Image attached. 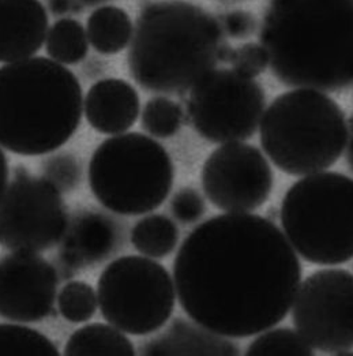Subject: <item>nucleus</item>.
<instances>
[{
    "mask_svg": "<svg viewBox=\"0 0 353 356\" xmlns=\"http://www.w3.org/2000/svg\"><path fill=\"white\" fill-rule=\"evenodd\" d=\"M86 33L95 51L101 55H116L130 45L134 24L126 10L101 6L89 15Z\"/></svg>",
    "mask_w": 353,
    "mask_h": 356,
    "instance_id": "nucleus-18",
    "label": "nucleus"
},
{
    "mask_svg": "<svg viewBox=\"0 0 353 356\" xmlns=\"http://www.w3.org/2000/svg\"><path fill=\"white\" fill-rule=\"evenodd\" d=\"M48 10L55 17H65L72 13H81L83 7L76 0H48Z\"/></svg>",
    "mask_w": 353,
    "mask_h": 356,
    "instance_id": "nucleus-30",
    "label": "nucleus"
},
{
    "mask_svg": "<svg viewBox=\"0 0 353 356\" xmlns=\"http://www.w3.org/2000/svg\"><path fill=\"white\" fill-rule=\"evenodd\" d=\"M65 355H136L133 341L110 323H90L76 329L65 346Z\"/></svg>",
    "mask_w": 353,
    "mask_h": 356,
    "instance_id": "nucleus-19",
    "label": "nucleus"
},
{
    "mask_svg": "<svg viewBox=\"0 0 353 356\" xmlns=\"http://www.w3.org/2000/svg\"><path fill=\"white\" fill-rule=\"evenodd\" d=\"M44 44L48 56L65 66L81 63L88 56L90 45L83 25L66 17L48 29Z\"/></svg>",
    "mask_w": 353,
    "mask_h": 356,
    "instance_id": "nucleus-21",
    "label": "nucleus"
},
{
    "mask_svg": "<svg viewBox=\"0 0 353 356\" xmlns=\"http://www.w3.org/2000/svg\"><path fill=\"white\" fill-rule=\"evenodd\" d=\"M170 209L179 222L190 225L204 217L206 205L198 190L192 187H183L174 194Z\"/></svg>",
    "mask_w": 353,
    "mask_h": 356,
    "instance_id": "nucleus-28",
    "label": "nucleus"
},
{
    "mask_svg": "<svg viewBox=\"0 0 353 356\" xmlns=\"http://www.w3.org/2000/svg\"><path fill=\"white\" fill-rule=\"evenodd\" d=\"M82 86L65 65L32 56L0 67V146L14 154L44 156L76 133Z\"/></svg>",
    "mask_w": 353,
    "mask_h": 356,
    "instance_id": "nucleus-4",
    "label": "nucleus"
},
{
    "mask_svg": "<svg viewBox=\"0 0 353 356\" xmlns=\"http://www.w3.org/2000/svg\"><path fill=\"white\" fill-rule=\"evenodd\" d=\"M97 296L103 318L131 336L161 329L174 314L177 299L167 268L141 255L109 262L99 277Z\"/></svg>",
    "mask_w": 353,
    "mask_h": 356,
    "instance_id": "nucleus-8",
    "label": "nucleus"
},
{
    "mask_svg": "<svg viewBox=\"0 0 353 356\" xmlns=\"http://www.w3.org/2000/svg\"><path fill=\"white\" fill-rule=\"evenodd\" d=\"M231 45L218 18L186 0L146 4L134 24L127 67L143 90L184 95L227 63Z\"/></svg>",
    "mask_w": 353,
    "mask_h": 356,
    "instance_id": "nucleus-3",
    "label": "nucleus"
},
{
    "mask_svg": "<svg viewBox=\"0 0 353 356\" xmlns=\"http://www.w3.org/2000/svg\"><path fill=\"white\" fill-rule=\"evenodd\" d=\"M76 1L85 8V7H96V6H100V4L106 3V1H109V0H76Z\"/></svg>",
    "mask_w": 353,
    "mask_h": 356,
    "instance_id": "nucleus-33",
    "label": "nucleus"
},
{
    "mask_svg": "<svg viewBox=\"0 0 353 356\" xmlns=\"http://www.w3.org/2000/svg\"><path fill=\"white\" fill-rule=\"evenodd\" d=\"M124 227L116 218L97 211H82L69 221L59 250V277L99 265L122 250Z\"/></svg>",
    "mask_w": 353,
    "mask_h": 356,
    "instance_id": "nucleus-14",
    "label": "nucleus"
},
{
    "mask_svg": "<svg viewBox=\"0 0 353 356\" xmlns=\"http://www.w3.org/2000/svg\"><path fill=\"white\" fill-rule=\"evenodd\" d=\"M302 264L283 231L252 213L214 216L177 250L174 283L183 312L228 339L262 333L289 314Z\"/></svg>",
    "mask_w": 353,
    "mask_h": 356,
    "instance_id": "nucleus-1",
    "label": "nucleus"
},
{
    "mask_svg": "<svg viewBox=\"0 0 353 356\" xmlns=\"http://www.w3.org/2000/svg\"><path fill=\"white\" fill-rule=\"evenodd\" d=\"M284 234L297 255L320 266L353 258V179L330 171L304 175L284 195Z\"/></svg>",
    "mask_w": 353,
    "mask_h": 356,
    "instance_id": "nucleus-6",
    "label": "nucleus"
},
{
    "mask_svg": "<svg viewBox=\"0 0 353 356\" xmlns=\"http://www.w3.org/2000/svg\"><path fill=\"white\" fill-rule=\"evenodd\" d=\"M345 152H347L348 165H350V168L352 170L353 172V118L351 119L350 124H348V141H347Z\"/></svg>",
    "mask_w": 353,
    "mask_h": 356,
    "instance_id": "nucleus-32",
    "label": "nucleus"
},
{
    "mask_svg": "<svg viewBox=\"0 0 353 356\" xmlns=\"http://www.w3.org/2000/svg\"><path fill=\"white\" fill-rule=\"evenodd\" d=\"M227 65L245 76L255 78L268 70L269 56L261 42H246L231 48Z\"/></svg>",
    "mask_w": 353,
    "mask_h": 356,
    "instance_id": "nucleus-27",
    "label": "nucleus"
},
{
    "mask_svg": "<svg viewBox=\"0 0 353 356\" xmlns=\"http://www.w3.org/2000/svg\"><path fill=\"white\" fill-rule=\"evenodd\" d=\"M295 329L317 351L353 350V275L320 269L300 283L292 305Z\"/></svg>",
    "mask_w": 353,
    "mask_h": 356,
    "instance_id": "nucleus-11",
    "label": "nucleus"
},
{
    "mask_svg": "<svg viewBox=\"0 0 353 356\" xmlns=\"http://www.w3.org/2000/svg\"><path fill=\"white\" fill-rule=\"evenodd\" d=\"M202 188L213 205L227 213H251L270 197L274 177L265 154L254 145L221 143L205 160Z\"/></svg>",
    "mask_w": 353,
    "mask_h": 356,
    "instance_id": "nucleus-12",
    "label": "nucleus"
},
{
    "mask_svg": "<svg viewBox=\"0 0 353 356\" xmlns=\"http://www.w3.org/2000/svg\"><path fill=\"white\" fill-rule=\"evenodd\" d=\"M59 282L56 266L38 252L11 251L0 259V317L19 323L45 320Z\"/></svg>",
    "mask_w": 353,
    "mask_h": 356,
    "instance_id": "nucleus-13",
    "label": "nucleus"
},
{
    "mask_svg": "<svg viewBox=\"0 0 353 356\" xmlns=\"http://www.w3.org/2000/svg\"><path fill=\"white\" fill-rule=\"evenodd\" d=\"M62 193L42 177L17 165L0 198V246L42 252L59 245L69 227Z\"/></svg>",
    "mask_w": 353,
    "mask_h": 356,
    "instance_id": "nucleus-10",
    "label": "nucleus"
},
{
    "mask_svg": "<svg viewBox=\"0 0 353 356\" xmlns=\"http://www.w3.org/2000/svg\"><path fill=\"white\" fill-rule=\"evenodd\" d=\"M130 241L142 255L161 259L176 249L179 228L175 221L165 214H147L133 227Z\"/></svg>",
    "mask_w": 353,
    "mask_h": 356,
    "instance_id": "nucleus-20",
    "label": "nucleus"
},
{
    "mask_svg": "<svg viewBox=\"0 0 353 356\" xmlns=\"http://www.w3.org/2000/svg\"><path fill=\"white\" fill-rule=\"evenodd\" d=\"M56 303L65 320L71 323H85L95 317L99 309V296L92 285L71 280L59 291Z\"/></svg>",
    "mask_w": 353,
    "mask_h": 356,
    "instance_id": "nucleus-25",
    "label": "nucleus"
},
{
    "mask_svg": "<svg viewBox=\"0 0 353 356\" xmlns=\"http://www.w3.org/2000/svg\"><path fill=\"white\" fill-rule=\"evenodd\" d=\"M184 123V111L175 100L156 96L147 100L142 109V129L156 138H171L176 136Z\"/></svg>",
    "mask_w": 353,
    "mask_h": 356,
    "instance_id": "nucleus-23",
    "label": "nucleus"
},
{
    "mask_svg": "<svg viewBox=\"0 0 353 356\" xmlns=\"http://www.w3.org/2000/svg\"><path fill=\"white\" fill-rule=\"evenodd\" d=\"M246 354L251 356L266 355H314V348L296 330L289 327H270L259 333L249 343Z\"/></svg>",
    "mask_w": 353,
    "mask_h": 356,
    "instance_id": "nucleus-24",
    "label": "nucleus"
},
{
    "mask_svg": "<svg viewBox=\"0 0 353 356\" xmlns=\"http://www.w3.org/2000/svg\"><path fill=\"white\" fill-rule=\"evenodd\" d=\"M42 178L52 183L62 194L75 190L82 179V165L69 152L49 153L41 163Z\"/></svg>",
    "mask_w": 353,
    "mask_h": 356,
    "instance_id": "nucleus-26",
    "label": "nucleus"
},
{
    "mask_svg": "<svg viewBox=\"0 0 353 356\" xmlns=\"http://www.w3.org/2000/svg\"><path fill=\"white\" fill-rule=\"evenodd\" d=\"M188 93L187 118L192 129L206 141H245L259 130L266 96L254 78L231 67H217Z\"/></svg>",
    "mask_w": 353,
    "mask_h": 356,
    "instance_id": "nucleus-9",
    "label": "nucleus"
},
{
    "mask_svg": "<svg viewBox=\"0 0 353 356\" xmlns=\"http://www.w3.org/2000/svg\"><path fill=\"white\" fill-rule=\"evenodd\" d=\"M141 111L136 88L119 78H106L90 86L83 97V113L88 123L100 134L116 136L129 131Z\"/></svg>",
    "mask_w": 353,
    "mask_h": 356,
    "instance_id": "nucleus-16",
    "label": "nucleus"
},
{
    "mask_svg": "<svg viewBox=\"0 0 353 356\" xmlns=\"http://www.w3.org/2000/svg\"><path fill=\"white\" fill-rule=\"evenodd\" d=\"M0 355L58 356V347L45 334L18 323H0Z\"/></svg>",
    "mask_w": 353,
    "mask_h": 356,
    "instance_id": "nucleus-22",
    "label": "nucleus"
},
{
    "mask_svg": "<svg viewBox=\"0 0 353 356\" xmlns=\"http://www.w3.org/2000/svg\"><path fill=\"white\" fill-rule=\"evenodd\" d=\"M259 41L289 88L327 93L353 85V0H269Z\"/></svg>",
    "mask_w": 353,
    "mask_h": 356,
    "instance_id": "nucleus-2",
    "label": "nucleus"
},
{
    "mask_svg": "<svg viewBox=\"0 0 353 356\" xmlns=\"http://www.w3.org/2000/svg\"><path fill=\"white\" fill-rule=\"evenodd\" d=\"M259 138L269 160L285 174L304 177L326 171L343 156L348 122L325 92L295 88L265 109Z\"/></svg>",
    "mask_w": 353,
    "mask_h": 356,
    "instance_id": "nucleus-5",
    "label": "nucleus"
},
{
    "mask_svg": "<svg viewBox=\"0 0 353 356\" xmlns=\"http://www.w3.org/2000/svg\"><path fill=\"white\" fill-rule=\"evenodd\" d=\"M145 355H238L228 337L215 334L197 322L176 320L163 334L145 344Z\"/></svg>",
    "mask_w": 353,
    "mask_h": 356,
    "instance_id": "nucleus-17",
    "label": "nucleus"
},
{
    "mask_svg": "<svg viewBox=\"0 0 353 356\" xmlns=\"http://www.w3.org/2000/svg\"><path fill=\"white\" fill-rule=\"evenodd\" d=\"M8 179H10V170H8L7 157L3 152V147L0 146V198L8 184Z\"/></svg>",
    "mask_w": 353,
    "mask_h": 356,
    "instance_id": "nucleus-31",
    "label": "nucleus"
},
{
    "mask_svg": "<svg viewBox=\"0 0 353 356\" xmlns=\"http://www.w3.org/2000/svg\"><path fill=\"white\" fill-rule=\"evenodd\" d=\"M48 24L40 0H0V63L35 56L45 42Z\"/></svg>",
    "mask_w": 353,
    "mask_h": 356,
    "instance_id": "nucleus-15",
    "label": "nucleus"
},
{
    "mask_svg": "<svg viewBox=\"0 0 353 356\" xmlns=\"http://www.w3.org/2000/svg\"><path fill=\"white\" fill-rule=\"evenodd\" d=\"M175 168L167 149L141 133H122L92 154L88 180L95 198L112 213L141 216L168 198Z\"/></svg>",
    "mask_w": 353,
    "mask_h": 356,
    "instance_id": "nucleus-7",
    "label": "nucleus"
},
{
    "mask_svg": "<svg viewBox=\"0 0 353 356\" xmlns=\"http://www.w3.org/2000/svg\"><path fill=\"white\" fill-rule=\"evenodd\" d=\"M224 35L235 40H246L258 31L256 17L246 10H232L218 17Z\"/></svg>",
    "mask_w": 353,
    "mask_h": 356,
    "instance_id": "nucleus-29",
    "label": "nucleus"
},
{
    "mask_svg": "<svg viewBox=\"0 0 353 356\" xmlns=\"http://www.w3.org/2000/svg\"><path fill=\"white\" fill-rule=\"evenodd\" d=\"M220 1H225V3H235V1H240V0H220Z\"/></svg>",
    "mask_w": 353,
    "mask_h": 356,
    "instance_id": "nucleus-34",
    "label": "nucleus"
}]
</instances>
